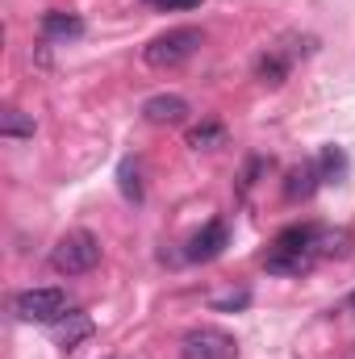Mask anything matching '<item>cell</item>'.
<instances>
[{
	"instance_id": "17",
	"label": "cell",
	"mask_w": 355,
	"mask_h": 359,
	"mask_svg": "<svg viewBox=\"0 0 355 359\" xmlns=\"http://www.w3.org/2000/svg\"><path fill=\"white\" fill-rule=\"evenodd\" d=\"M117 184H121V196H126L130 205H142V180H138V163H134V159H126V163H121Z\"/></svg>"
},
{
	"instance_id": "19",
	"label": "cell",
	"mask_w": 355,
	"mask_h": 359,
	"mask_svg": "<svg viewBox=\"0 0 355 359\" xmlns=\"http://www.w3.org/2000/svg\"><path fill=\"white\" fill-rule=\"evenodd\" d=\"M217 309H234V305H247V292H234V297H222V301H213Z\"/></svg>"
},
{
	"instance_id": "18",
	"label": "cell",
	"mask_w": 355,
	"mask_h": 359,
	"mask_svg": "<svg viewBox=\"0 0 355 359\" xmlns=\"http://www.w3.org/2000/svg\"><path fill=\"white\" fill-rule=\"evenodd\" d=\"M147 4H155V8H168V13H172V8H196L201 0H147Z\"/></svg>"
},
{
	"instance_id": "2",
	"label": "cell",
	"mask_w": 355,
	"mask_h": 359,
	"mask_svg": "<svg viewBox=\"0 0 355 359\" xmlns=\"http://www.w3.org/2000/svg\"><path fill=\"white\" fill-rule=\"evenodd\" d=\"M100 264V238L88 234V230H72V234H63L59 243H55V251H51V268L59 271V276H84Z\"/></svg>"
},
{
	"instance_id": "12",
	"label": "cell",
	"mask_w": 355,
	"mask_h": 359,
	"mask_svg": "<svg viewBox=\"0 0 355 359\" xmlns=\"http://www.w3.org/2000/svg\"><path fill=\"white\" fill-rule=\"evenodd\" d=\"M288 72H293V63L276 46H267L264 55H260V63H255V76H260V84H267V88H280L288 80Z\"/></svg>"
},
{
	"instance_id": "5",
	"label": "cell",
	"mask_w": 355,
	"mask_h": 359,
	"mask_svg": "<svg viewBox=\"0 0 355 359\" xmlns=\"http://www.w3.org/2000/svg\"><path fill=\"white\" fill-rule=\"evenodd\" d=\"M188 100L176 96V92H159V96H151V100H142V117L151 121V126H184L188 121Z\"/></svg>"
},
{
	"instance_id": "8",
	"label": "cell",
	"mask_w": 355,
	"mask_h": 359,
	"mask_svg": "<svg viewBox=\"0 0 355 359\" xmlns=\"http://www.w3.org/2000/svg\"><path fill=\"white\" fill-rule=\"evenodd\" d=\"M80 34H84V17L63 13V8L42 13V38H46V42H72V38H80Z\"/></svg>"
},
{
	"instance_id": "6",
	"label": "cell",
	"mask_w": 355,
	"mask_h": 359,
	"mask_svg": "<svg viewBox=\"0 0 355 359\" xmlns=\"http://www.w3.org/2000/svg\"><path fill=\"white\" fill-rule=\"evenodd\" d=\"M230 247V230H226V222H209L201 234H192V243H188V259L192 264H209V259H217L222 251Z\"/></svg>"
},
{
	"instance_id": "20",
	"label": "cell",
	"mask_w": 355,
	"mask_h": 359,
	"mask_svg": "<svg viewBox=\"0 0 355 359\" xmlns=\"http://www.w3.org/2000/svg\"><path fill=\"white\" fill-rule=\"evenodd\" d=\"M343 313H355V292H347V297H343Z\"/></svg>"
},
{
	"instance_id": "13",
	"label": "cell",
	"mask_w": 355,
	"mask_h": 359,
	"mask_svg": "<svg viewBox=\"0 0 355 359\" xmlns=\"http://www.w3.org/2000/svg\"><path fill=\"white\" fill-rule=\"evenodd\" d=\"M272 46H276V50H280L293 67H297L301 59H309V55L318 50V38H314V34H297V29H288V34H280Z\"/></svg>"
},
{
	"instance_id": "15",
	"label": "cell",
	"mask_w": 355,
	"mask_h": 359,
	"mask_svg": "<svg viewBox=\"0 0 355 359\" xmlns=\"http://www.w3.org/2000/svg\"><path fill=\"white\" fill-rule=\"evenodd\" d=\"M188 147H192V151H217V147H226V126H222V121H201V126H192V130H188Z\"/></svg>"
},
{
	"instance_id": "3",
	"label": "cell",
	"mask_w": 355,
	"mask_h": 359,
	"mask_svg": "<svg viewBox=\"0 0 355 359\" xmlns=\"http://www.w3.org/2000/svg\"><path fill=\"white\" fill-rule=\"evenodd\" d=\"M72 305H67V292L63 288H25V292H17V301H13V313L21 318V322H59L63 313H67Z\"/></svg>"
},
{
	"instance_id": "9",
	"label": "cell",
	"mask_w": 355,
	"mask_h": 359,
	"mask_svg": "<svg viewBox=\"0 0 355 359\" xmlns=\"http://www.w3.org/2000/svg\"><path fill=\"white\" fill-rule=\"evenodd\" d=\"M318 180H322V172H318V163H293L288 168V176H284V196L288 201H309L314 192H318Z\"/></svg>"
},
{
	"instance_id": "7",
	"label": "cell",
	"mask_w": 355,
	"mask_h": 359,
	"mask_svg": "<svg viewBox=\"0 0 355 359\" xmlns=\"http://www.w3.org/2000/svg\"><path fill=\"white\" fill-rule=\"evenodd\" d=\"M92 318L88 313H80V309H67L59 322H51V334H55V343L63 347V351H76L84 339H92Z\"/></svg>"
},
{
	"instance_id": "10",
	"label": "cell",
	"mask_w": 355,
	"mask_h": 359,
	"mask_svg": "<svg viewBox=\"0 0 355 359\" xmlns=\"http://www.w3.org/2000/svg\"><path fill=\"white\" fill-rule=\"evenodd\" d=\"M264 264H267L272 276H305V271L318 264V255H309V251H276V247H272Z\"/></svg>"
},
{
	"instance_id": "4",
	"label": "cell",
	"mask_w": 355,
	"mask_h": 359,
	"mask_svg": "<svg viewBox=\"0 0 355 359\" xmlns=\"http://www.w3.org/2000/svg\"><path fill=\"white\" fill-rule=\"evenodd\" d=\"M180 355L184 359H239L234 334L217 330V326H192L180 339Z\"/></svg>"
},
{
	"instance_id": "16",
	"label": "cell",
	"mask_w": 355,
	"mask_h": 359,
	"mask_svg": "<svg viewBox=\"0 0 355 359\" xmlns=\"http://www.w3.org/2000/svg\"><path fill=\"white\" fill-rule=\"evenodd\" d=\"M318 172H322V180H335V184L347 176V155H343V147H322Z\"/></svg>"
},
{
	"instance_id": "14",
	"label": "cell",
	"mask_w": 355,
	"mask_h": 359,
	"mask_svg": "<svg viewBox=\"0 0 355 359\" xmlns=\"http://www.w3.org/2000/svg\"><path fill=\"white\" fill-rule=\"evenodd\" d=\"M34 130H38L34 113H25V109H4L0 113V138H34Z\"/></svg>"
},
{
	"instance_id": "1",
	"label": "cell",
	"mask_w": 355,
	"mask_h": 359,
	"mask_svg": "<svg viewBox=\"0 0 355 359\" xmlns=\"http://www.w3.org/2000/svg\"><path fill=\"white\" fill-rule=\"evenodd\" d=\"M201 46H205V34H201L196 25H176V29H168V34L151 38V42L142 46V59H147V67H159V72H168V67L188 63V59H192Z\"/></svg>"
},
{
	"instance_id": "11",
	"label": "cell",
	"mask_w": 355,
	"mask_h": 359,
	"mask_svg": "<svg viewBox=\"0 0 355 359\" xmlns=\"http://www.w3.org/2000/svg\"><path fill=\"white\" fill-rule=\"evenodd\" d=\"M314 251L318 259H347L351 255V234L343 226H318V238H314Z\"/></svg>"
}]
</instances>
